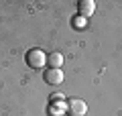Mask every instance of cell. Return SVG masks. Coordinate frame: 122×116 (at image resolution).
Masks as SVG:
<instances>
[{
    "instance_id": "cell-5",
    "label": "cell",
    "mask_w": 122,
    "mask_h": 116,
    "mask_svg": "<svg viewBox=\"0 0 122 116\" xmlns=\"http://www.w3.org/2000/svg\"><path fill=\"white\" fill-rule=\"evenodd\" d=\"M47 65L53 69H61V65H63V55H61L59 51H53L47 55Z\"/></svg>"
},
{
    "instance_id": "cell-6",
    "label": "cell",
    "mask_w": 122,
    "mask_h": 116,
    "mask_svg": "<svg viewBox=\"0 0 122 116\" xmlns=\"http://www.w3.org/2000/svg\"><path fill=\"white\" fill-rule=\"evenodd\" d=\"M73 26H79V29H81V26H86L83 16H75V18H73Z\"/></svg>"
},
{
    "instance_id": "cell-2",
    "label": "cell",
    "mask_w": 122,
    "mask_h": 116,
    "mask_svg": "<svg viewBox=\"0 0 122 116\" xmlns=\"http://www.w3.org/2000/svg\"><path fill=\"white\" fill-rule=\"evenodd\" d=\"M67 112H69L71 116H83L87 112V106L83 100H77V98H71L69 102H67Z\"/></svg>"
},
{
    "instance_id": "cell-1",
    "label": "cell",
    "mask_w": 122,
    "mask_h": 116,
    "mask_svg": "<svg viewBox=\"0 0 122 116\" xmlns=\"http://www.w3.org/2000/svg\"><path fill=\"white\" fill-rule=\"evenodd\" d=\"M25 61L30 65V67L41 69V67H45V63H47V55H45L41 49H29L26 55H25Z\"/></svg>"
},
{
    "instance_id": "cell-4",
    "label": "cell",
    "mask_w": 122,
    "mask_h": 116,
    "mask_svg": "<svg viewBox=\"0 0 122 116\" xmlns=\"http://www.w3.org/2000/svg\"><path fill=\"white\" fill-rule=\"evenodd\" d=\"M45 82L51 84V86H59V84L63 82V71H61V69L49 67L47 71H45Z\"/></svg>"
},
{
    "instance_id": "cell-3",
    "label": "cell",
    "mask_w": 122,
    "mask_h": 116,
    "mask_svg": "<svg viewBox=\"0 0 122 116\" xmlns=\"http://www.w3.org/2000/svg\"><path fill=\"white\" fill-rule=\"evenodd\" d=\"M77 12L81 14L83 18L92 16V14L96 12V2H94V0H79L77 2Z\"/></svg>"
}]
</instances>
